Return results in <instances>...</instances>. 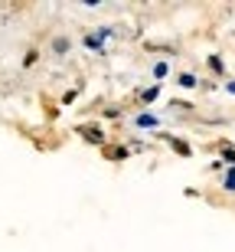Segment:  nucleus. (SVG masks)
I'll list each match as a JSON object with an SVG mask.
<instances>
[{
	"instance_id": "f03ea898",
	"label": "nucleus",
	"mask_w": 235,
	"mask_h": 252,
	"mask_svg": "<svg viewBox=\"0 0 235 252\" xmlns=\"http://www.w3.org/2000/svg\"><path fill=\"white\" fill-rule=\"evenodd\" d=\"M82 134L88 141H102V131H98V128H82Z\"/></svg>"
},
{
	"instance_id": "f257e3e1",
	"label": "nucleus",
	"mask_w": 235,
	"mask_h": 252,
	"mask_svg": "<svg viewBox=\"0 0 235 252\" xmlns=\"http://www.w3.org/2000/svg\"><path fill=\"white\" fill-rule=\"evenodd\" d=\"M85 43H88V49H95V53H108V46L114 43V33L111 30H98V33H92Z\"/></svg>"
},
{
	"instance_id": "20e7f679",
	"label": "nucleus",
	"mask_w": 235,
	"mask_h": 252,
	"mask_svg": "<svg viewBox=\"0 0 235 252\" xmlns=\"http://www.w3.org/2000/svg\"><path fill=\"white\" fill-rule=\"evenodd\" d=\"M137 125H141V128H147V125H154V118H151V115H141V118H137Z\"/></svg>"
},
{
	"instance_id": "7ed1b4c3",
	"label": "nucleus",
	"mask_w": 235,
	"mask_h": 252,
	"mask_svg": "<svg viewBox=\"0 0 235 252\" xmlns=\"http://www.w3.org/2000/svg\"><path fill=\"white\" fill-rule=\"evenodd\" d=\"M104 154H108L111 160H121V158H124V148H108Z\"/></svg>"
},
{
	"instance_id": "39448f33",
	"label": "nucleus",
	"mask_w": 235,
	"mask_h": 252,
	"mask_svg": "<svg viewBox=\"0 0 235 252\" xmlns=\"http://www.w3.org/2000/svg\"><path fill=\"white\" fill-rule=\"evenodd\" d=\"M226 187H229V190H235V174H232V177L226 180Z\"/></svg>"
}]
</instances>
